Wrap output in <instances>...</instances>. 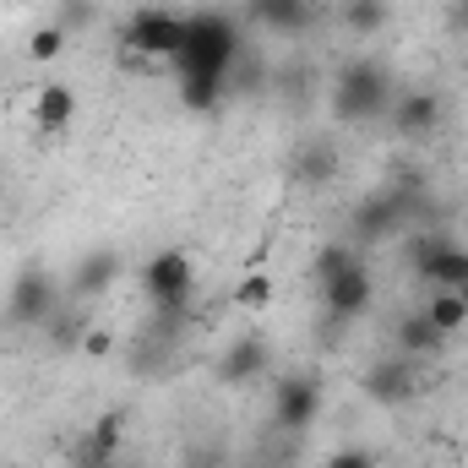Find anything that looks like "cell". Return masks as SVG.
<instances>
[{
  "mask_svg": "<svg viewBox=\"0 0 468 468\" xmlns=\"http://www.w3.org/2000/svg\"><path fill=\"white\" fill-rule=\"evenodd\" d=\"M66 38H71V33H66L60 22H44V27L27 38V55H33V60H55V55L66 49Z\"/></svg>",
  "mask_w": 468,
  "mask_h": 468,
  "instance_id": "cell-26",
  "label": "cell"
},
{
  "mask_svg": "<svg viewBox=\"0 0 468 468\" xmlns=\"http://www.w3.org/2000/svg\"><path fill=\"white\" fill-rule=\"evenodd\" d=\"M55 22H60L66 33H82V27L99 22V0H60V5H55Z\"/></svg>",
  "mask_w": 468,
  "mask_h": 468,
  "instance_id": "cell-25",
  "label": "cell"
},
{
  "mask_svg": "<svg viewBox=\"0 0 468 468\" xmlns=\"http://www.w3.org/2000/svg\"><path fill=\"white\" fill-rule=\"evenodd\" d=\"M239 55H245V44H239V27H234L229 16L197 11V16H186V44H180V55H175L169 66H175V77L229 82V71H234Z\"/></svg>",
  "mask_w": 468,
  "mask_h": 468,
  "instance_id": "cell-1",
  "label": "cell"
},
{
  "mask_svg": "<svg viewBox=\"0 0 468 468\" xmlns=\"http://www.w3.org/2000/svg\"><path fill=\"white\" fill-rule=\"evenodd\" d=\"M0 191H5V180H0Z\"/></svg>",
  "mask_w": 468,
  "mask_h": 468,
  "instance_id": "cell-32",
  "label": "cell"
},
{
  "mask_svg": "<svg viewBox=\"0 0 468 468\" xmlns=\"http://www.w3.org/2000/svg\"><path fill=\"white\" fill-rule=\"evenodd\" d=\"M322 414V381L316 376H278L272 387V425L278 431H305Z\"/></svg>",
  "mask_w": 468,
  "mask_h": 468,
  "instance_id": "cell-7",
  "label": "cell"
},
{
  "mask_svg": "<svg viewBox=\"0 0 468 468\" xmlns=\"http://www.w3.org/2000/svg\"><path fill=\"white\" fill-rule=\"evenodd\" d=\"M349 267H359V250H354L349 239H333V245H322V250L311 256V278H316V283H333V278L349 272Z\"/></svg>",
  "mask_w": 468,
  "mask_h": 468,
  "instance_id": "cell-20",
  "label": "cell"
},
{
  "mask_svg": "<svg viewBox=\"0 0 468 468\" xmlns=\"http://www.w3.org/2000/svg\"><path fill=\"white\" fill-rule=\"evenodd\" d=\"M71 120H77V93H71L66 82H44L38 99H33V125H38L44 136H60Z\"/></svg>",
  "mask_w": 468,
  "mask_h": 468,
  "instance_id": "cell-15",
  "label": "cell"
},
{
  "mask_svg": "<svg viewBox=\"0 0 468 468\" xmlns=\"http://www.w3.org/2000/svg\"><path fill=\"white\" fill-rule=\"evenodd\" d=\"M93 322L82 316V311H55L49 322H44V333H49V344L55 349H82V333H88Z\"/></svg>",
  "mask_w": 468,
  "mask_h": 468,
  "instance_id": "cell-23",
  "label": "cell"
},
{
  "mask_svg": "<svg viewBox=\"0 0 468 468\" xmlns=\"http://www.w3.org/2000/svg\"><path fill=\"white\" fill-rule=\"evenodd\" d=\"M365 398L370 403H381V409H392V403H409L414 398V387H420V376H414V359L409 354H381L370 370H365Z\"/></svg>",
  "mask_w": 468,
  "mask_h": 468,
  "instance_id": "cell-8",
  "label": "cell"
},
{
  "mask_svg": "<svg viewBox=\"0 0 468 468\" xmlns=\"http://www.w3.org/2000/svg\"><path fill=\"white\" fill-rule=\"evenodd\" d=\"M338 22L349 27L354 38H370V33H381V27H387V0H344Z\"/></svg>",
  "mask_w": 468,
  "mask_h": 468,
  "instance_id": "cell-19",
  "label": "cell"
},
{
  "mask_svg": "<svg viewBox=\"0 0 468 468\" xmlns=\"http://www.w3.org/2000/svg\"><path fill=\"white\" fill-rule=\"evenodd\" d=\"M120 278V250H88L77 267H71V294L77 300H99V294H110Z\"/></svg>",
  "mask_w": 468,
  "mask_h": 468,
  "instance_id": "cell-13",
  "label": "cell"
},
{
  "mask_svg": "<svg viewBox=\"0 0 468 468\" xmlns=\"http://www.w3.org/2000/svg\"><path fill=\"white\" fill-rule=\"evenodd\" d=\"M142 294L153 300V311H180V305H191V294H197V261H191L180 245L158 250V256L142 267Z\"/></svg>",
  "mask_w": 468,
  "mask_h": 468,
  "instance_id": "cell-4",
  "label": "cell"
},
{
  "mask_svg": "<svg viewBox=\"0 0 468 468\" xmlns=\"http://www.w3.org/2000/svg\"><path fill=\"white\" fill-rule=\"evenodd\" d=\"M110 349H115L110 327H99V322H93V327L82 333V354H88V359H110Z\"/></svg>",
  "mask_w": 468,
  "mask_h": 468,
  "instance_id": "cell-27",
  "label": "cell"
},
{
  "mask_svg": "<svg viewBox=\"0 0 468 468\" xmlns=\"http://www.w3.org/2000/svg\"><path fill=\"white\" fill-rule=\"evenodd\" d=\"M234 305H239V311H261V305H272V278H267V272L239 278V283H234Z\"/></svg>",
  "mask_w": 468,
  "mask_h": 468,
  "instance_id": "cell-24",
  "label": "cell"
},
{
  "mask_svg": "<svg viewBox=\"0 0 468 468\" xmlns=\"http://www.w3.org/2000/svg\"><path fill=\"white\" fill-rule=\"evenodd\" d=\"M327 468H376V452H370V447H338V452L327 458Z\"/></svg>",
  "mask_w": 468,
  "mask_h": 468,
  "instance_id": "cell-28",
  "label": "cell"
},
{
  "mask_svg": "<svg viewBox=\"0 0 468 468\" xmlns=\"http://www.w3.org/2000/svg\"><path fill=\"white\" fill-rule=\"evenodd\" d=\"M60 311V289L44 267H22L5 289V322L11 327H44Z\"/></svg>",
  "mask_w": 468,
  "mask_h": 468,
  "instance_id": "cell-5",
  "label": "cell"
},
{
  "mask_svg": "<svg viewBox=\"0 0 468 468\" xmlns=\"http://www.w3.org/2000/svg\"><path fill=\"white\" fill-rule=\"evenodd\" d=\"M452 27L468 33V0H452Z\"/></svg>",
  "mask_w": 468,
  "mask_h": 468,
  "instance_id": "cell-29",
  "label": "cell"
},
{
  "mask_svg": "<svg viewBox=\"0 0 468 468\" xmlns=\"http://www.w3.org/2000/svg\"><path fill=\"white\" fill-rule=\"evenodd\" d=\"M245 16L261 27V33H278V38H294L316 22V5L311 0H245Z\"/></svg>",
  "mask_w": 468,
  "mask_h": 468,
  "instance_id": "cell-11",
  "label": "cell"
},
{
  "mask_svg": "<svg viewBox=\"0 0 468 468\" xmlns=\"http://www.w3.org/2000/svg\"><path fill=\"white\" fill-rule=\"evenodd\" d=\"M120 436H125V414H120V409H104V414L93 420L88 441L77 447V458H115V452H120ZM77 458H71V463H77Z\"/></svg>",
  "mask_w": 468,
  "mask_h": 468,
  "instance_id": "cell-18",
  "label": "cell"
},
{
  "mask_svg": "<svg viewBox=\"0 0 468 468\" xmlns=\"http://www.w3.org/2000/svg\"><path fill=\"white\" fill-rule=\"evenodd\" d=\"M458 294H463V305H468V283H463V289H458Z\"/></svg>",
  "mask_w": 468,
  "mask_h": 468,
  "instance_id": "cell-31",
  "label": "cell"
},
{
  "mask_svg": "<svg viewBox=\"0 0 468 468\" xmlns=\"http://www.w3.org/2000/svg\"><path fill=\"white\" fill-rule=\"evenodd\" d=\"M71 468H120V463H115V458H77Z\"/></svg>",
  "mask_w": 468,
  "mask_h": 468,
  "instance_id": "cell-30",
  "label": "cell"
},
{
  "mask_svg": "<svg viewBox=\"0 0 468 468\" xmlns=\"http://www.w3.org/2000/svg\"><path fill=\"white\" fill-rule=\"evenodd\" d=\"M392 77H387V66L381 60H370V55H354L338 66V82H333V115L344 120V125H365V120H387L392 110Z\"/></svg>",
  "mask_w": 468,
  "mask_h": 468,
  "instance_id": "cell-2",
  "label": "cell"
},
{
  "mask_svg": "<svg viewBox=\"0 0 468 468\" xmlns=\"http://www.w3.org/2000/svg\"><path fill=\"white\" fill-rule=\"evenodd\" d=\"M272 365V349H267V338H234L229 349L218 354V381L224 387H245V381H256L261 370Z\"/></svg>",
  "mask_w": 468,
  "mask_h": 468,
  "instance_id": "cell-12",
  "label": "cell"
},
{
  "mask_svg": "<svg viewBox=\"0 0 468 468\" xmlns=\"http://www.w3.org/2000/svg\"><path fill=\"white\" fill-rule=\"evenodd\" d=\"M441 327L425 316V311H414V316H403L398 327H392V344H398V354H409V359H425V354H436L441 349Z\"/></svg>",
  "mask_w": 468,
  "mask_h": 468,
  "instance_id": "cell-17",
  "label": "cell"
},
{
  "mask_svg": "<svg viewBox=\"0 0 468 468\" xmlns=\"http://www.w3.org/2000/svg\"><path fill=\"white\" fill-rule=\"evenodd\" d=\"M316 289H322V305H327L333 322H354V316H365L370 300H376V278H370L365 261L349 267V272H338L333 283H316Z\"/></svg>",
  "mask_w": 468,
  "mask_h": 468,
  "instance_id": "cell-9",
  "label": "cell"
},
{
  "mask_svg": "<svg viewBox=\"0 0 468 468\" xmlns=\"http://www.w3.org/2000/svg\"><path fill=\"white\" fill-rule=\"evenodd\" d=\"M403 224H409V207H403L398 186L392 191H370L365 202H354V213H349V234L359 245H381V239L403 234Z\"/></svg>",
  "mask_w": 468,
  "mask_h": 468,
  "instance_id": "cell-6",
  "label": "cell"
},
{
  "mask_svg": "<svg viewBox=\"0 0 468 468\" xmlns=\"http://www.w3.org/2000/svg\"><path fill=\"white\" fill-rule=\"evenodd\" d=\"M338 169H344V158H338V147H333L327 136H311V142L294 147V180H305V186H333Z\"/></svg>",
  "mask_w": 468,
  "mask_h": 468,
  "instance_id": "cell-14",
  "label": "cell"
},
{
  "mask_svg": "<svg viewBox=\"0 0 468 468\" xmlns=\"http://www.w3.org/2000/svg\"><path fill=\"white\" fill-rule=\"evenodd\" d=\"M425 316H431L441 333H458V327L468 322V305H463V294H458V289H436V294H431V305H425Z\"/></svg>",
  "mask_w": 468,
  "mask_h": 468,
  "instance_id": "cell-22",
  "label": "cell"
},
{
  "mask_svg": "<svg viewBox=\"0 0 468 468\" xmlns=\"http://www.w3.org/2000/svg\"><path fill=\"white\" fill-rule=\"evenodd\" d=\"M387 125H392L398 136H431V131L441 125V93H431V88L398 93L392 110H387Z\"/></svg>",
  "mask_w": 468,
  "mask_h": 468,
  "instance_id": "cell-10",
  "label": "cell"
},
{
  "mask_svg": "<svg viewBox=\"0 0 468 468\" xmlns=\"http://www.w3.org/2000/svg\"><path fill=\"white\" fill-rule=\"evenodd\" d=\"M420 283H431V289H463L468 283V245H458V239L447 234L441 250L431 256V267L420 272Z\"/></svg>",
  "mask_w": 468,
  "mask_h": 468,
  "instance_id": "cell-16",
  "label": "cell"
},
{
  "mask_svg": "<svg viewBox=\"0 0 468 468\" xmlns=\"http://www.w3.org/2000/svg\"><path fill=\"white\" fill-rule=\"evenodd\" d=\"M186 44V16L169 11V5H142L125 16V55H142V60H175Z\"/></svg>",
  "mask_w": 468,
  "mask_h": 468,
  "instance_id": "cell-3",
  "label": "cell"
},
{
  "mask_svg": "<svg viewBox=\"0 0 468 468\" xmlns=\"http://www.w3.org/2000/svg\"><path fill=\"white\" fill-rule=\"evenodd\" d=\"M224 93H229V82H207V77H180V104H186V110H197V115H213V110L224 104Z\"/></svg>",
  "mask_w": 468,
  "mask_h": 468,
  "instance_id": "cell-21",
  "label": "cell"
}]
</instances>
